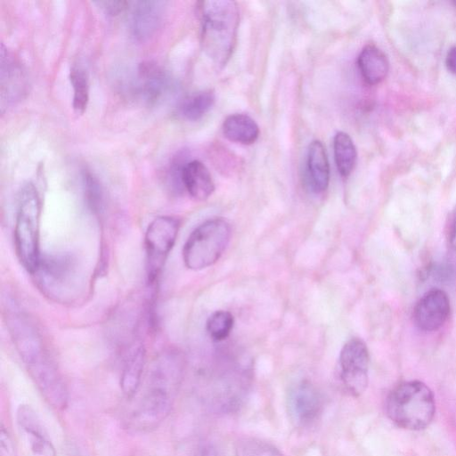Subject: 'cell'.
<instances>
[{
  "mask_svg": "<svg viewBox=\"0 0 456 456\" xmlns=\"http://www.w3.org/2000/svg\"><path fill=\"white\" fill-rule=\"evenodd\" d=\"M202 45L207 54L223 67L236 45L240 21L237 3L231 0H209L200 3Z\"/></svg>",
  "mask_w": 456,
  "mask_h": 456,
  "instance_id": "cell-1",
  "label": "cell"
},
{
  "mask_svg": "<svg viewBox=\"0 0 456 456\" xmlns=\"http://www.w3.org/2000/svg\"><path fill=\"white\" fill-rule=\"evenodd\" d=\"M385 409L389 419L408 430H421L429 426L436 412L433 392L419 380L403 382L388 394Z\"/></svg>",
  "mask_w": 456,
  "mask_h": 456,
  "instance_id": "cell-2",
  "label": "cell"
},
{
  "mask_svg": "<svg viewBox=\"0 0 456 456\" xmlns=\"http://www.w3.org/2000/svg\"><path fill=\"white\" fill-rule=\"evenodd\" d=\"M41 201L36 186L28 182L18 195L14 226V247L22 266L31 274L37 270L40 258L39 227Z\"/></svg>",
  "mask_w": 456,
  "mask_h": 456,
  "instance_id": "cell-3",
  "label": "cell"
},
{
  "mask_svg": "<svg viewBox=\"0 0 456 456\" xmlns=\"http://www.w3.org/2000/svg\"><path fill=\"white\" fill-rule=\"evenodd\" d=\"M180 381L167 370L151 369L146 390L128 420L132 428L141 431L157 428L169 414Z\"/></svg>",
  "mask_w": 456,
  "mask_h": 456,
  "instance_id": "cell-4",
  "label": "cell"
},
{
  "mask_svg": "<svg viewBox=\"0 0 456 456\" xmlns=\"http://www.w3.org/2000/svg\"><path fill=\"white\" fill-rule=\"evenodd\" d=\"M231 239L229 223L215 217L199 224L190 234L183 248L185 266L200 271L213 265L226 249Z\"/></svg>",
  "mask_w": 456,
  "mask_h": 456,
  "instance_id": "cell-5",
  "label": "cell"
},
{
  "mask_svg": "<svg viewBox=\"0 0 456 456\" xmlns=\"http://www.w3.org/2000/svg\"><path fill=\"white\" fill-rule=\"evenodd\" d=\"M32 275L42 293L54 301L69 302L77 295L78 269L76 261L69 256H41Z\"/></svg>",
  "mask_w": 456,
  "mask_h": 456,
  "instance_id": "cell-6",
  "label": "cell"
},
{
  "mask_svg": "<svg viewBox=\"0 0 456 456\" xmlns=\"http://www.w3.org/2000/svg\"><path fill=\"white\" fill-rule=\"evenodd\" d=\"M179 228V220L170 216H158L147 227L144 237L146 273L148 282L151 286L159 279L165 262L175 245Z\"/></svg>",
  "mask_w": 456,
  "mask_h": 456,
  "instance_id": "cell-7",
  "label": "cell"
},
{
  "mask_svg": "<svg viewBox=\"0 0 456 456\" xmlns=\"http://www.w3.org/2000/svg\"><path fill=\"white\" fill-rule=\"evenodd\" d=\"M369 364V351L361 338H351L343 346L338 358L339 377L352 396L358 397L366 390Z\"/></svg>",
  "mask_w": 456,
  "mask_h": 456,
  "instance_id": "cell-8",
  "label": "cell"
},
{
  "mask_svg": "<svg viewBox=\"0 0 456 456\" xmlns=\"http://www.w3.org/2000/svg\"><path fill=\"white\" fill-rule=\"evenodd\" d=\"M6 319L17 351L28 369L47 361L42 338L34 323L16 309L8 311Z\"/></svg>",
  "mask_w": 456,
  "mask_h": 456,
  "instance_id": "cell-9",
  "label": "cell"
},
{
  "mask_svg": "<svg viewBox=\"0 0 456 456\" xmlns=\"http://www.w3.org/2000/svg\"><path fill=\"white\" fill-rule=\"evenodd\" d=\"M287 408L289 419L296 426L307 427L322 414L323 398L314 384L300 380L289 388Z\"/></svg>",
  "mask_w": 456,
  "mask_h": 456,
  "instance_id": "cell-10",
  "label": "cell"
},
{
  "mask_svg": "<svg viewBox=\"0 0 456 456\" xmlns=\"http://www.w3.org/2000/svg\"><path fill=\"white\" fill-rule=\"evenodd\" d=\"M450 314V300L442 289H431L417 302L412 318L421 330L433 331L441 328Z\"/></svg>",
  "mask_w": 456,
  "mask_h": 456,
  "instance_id": "cell-11",
  "label": "cell"
},
{
  "mask_svg": "<svg viewBox=\"0 0 456 456\" xmlns=\"http://www.w3.org/2000/svg\"><path fill=\"white\" fill-rule=\"evenodd\" d=\"M0 63L1 108L4 111L5 107L22 98L28 84L22 67L4 44L1 45Z\"/></svg>",
  "mask_w": 456,
  "mask_h": 456,
  "instance_id": "cell-12",
  "label": "cell"
},
{
  "mask_svg": "<svg viewBox=\"0 0 456 456\" xmlns=\"http://www.w3.org/2000/svg\"><path fill=\"white\" fill-rule=\"evenodd\" d=\"M136 91L149 104L160 102L171 88V79L167 72L156 62H142L138 69Z\"/></svg>",
  "mask_w": 456,
  "mask_h": 456,
  "instance_id": "cell-13",
  "label": "cell"
},
{
  "mask_svg": "<svg viewBox=\"0 0 456 456\" xmlns=\"http://www.w3.org/2000/svg\"><path fill=\"white\" fill-rule=\"evenodd\" d=\"M164 3L160 1L135 2L130 17V30L138 41H145L152 37L159 28Z\"/></svg>",
  "mask_w": 456,
  "mask_h": 456,
  "instance_id": "cell-14",
  "label": "cell"
},
{
  "mask_svg": "<svg viewBox=\"0 0 456 456\" xmlns=\"http://www.w3.org/2000/svg\"><path fill=\"white\" fill-rule=\"evenodd\" d=\"M29 371L45 400L55 409H64L69 401L68 391L53 364L47 361Z\"/></svg>",
  "mask_w": 456,
  "mask_h": 456,
  "instance_id": "cell-15",
  "label": "cell"
},
{
  "mask_svg": "<svg viewBox=\"0 0 456 456\" xmlns=\"http://www.w3.org/2000/svg\"><path fill=\"white\" fill-rule=\"evenodd\" d=\"M16 419L28 437L30 450L36 456H55L54 449L40 419L30 405L20 404L16 411Z\"/></svg>",
  "mask_w": 456,
  "mask_h": 456,
  "instance_id": "cell-16",
  "label": "cell"
},
{
  "mask_svg": "<svg viewBox=\"0 0 456 456\" xmlns=\"http://www.w3.org/2000/svg\"><path fill=\"white\" fill-rule=\"evenodd\" d=\"M183 188L195 200H207L215 190L208 167L200 160L187 161L182 171Z\"/></svg>",
  "mask_w": 456,
  "mask_h": 456,
  "instance_id": "cell-17",
  "label": "cell"
},
{
  "mask_svg": "<svg viewBox=\"0 0 456 456\" xmlns=\"http://www.w3.org/2000/svg\"><path fill=\"white\" fill-rule=\"evenodd\" d=\"M144 364V347L141 343H135L126 354L120 376V387L126 397H132L138 390Z\"/></svg>",
  "mask_w": 456,
  "mask_h": 456,
  "instance_id": "cell-18",
  "label": "cell"
},
{
  "mask_svg": "<svg viewBox=\"0 0 456 456\" xmlns=\"http://www.w3.org/2000/svg\"><path fill=\"white\" fill-rule=\"evenodd\" d=\"M307 172L312 189L323 192L330 183V165L327 152L321 141L311 142L307 151Z\"/></svg>",
  "mask_w": 456,
  "mask_h": 456,
  "instance_id": "cell-19",
  "label": "cell"
},
{
  "mask_svg": "<svg viewBox=\"0 0 456 456\" xmlns=\"http://www.w3.org/2000/svg\"><path fill=\"white\" fill-rule=\"evenodd\" d=\"M357 64L362 78L370 85L383 81L389 69L386 54L374 45H367L362 49Z\"/></svg>",
  "mask_w": 456,
  "mask_h": 456,
  "instance_id": "cell-20",
  "label": "cell"
},
{
  "mask_svg": "<svg viewBox=\"0 0 456 456\" xmlns=\"http://www.w3.org/2000/svg\"><path fill=\"white\" fill-rule=\"evenodd\" d=\"M223 134L229 141L245 145L254 143L259 136V127L247 114L234 113L225 118Z\"/></svg>",
  "mask_w": 456,
  "mask_h": 456,
  "instance_id": "cell-21",
  "label": "cell"
},
{
  "mask_svg": "<svg viewBox=\"0 0 456 456\" xmlns=\"http://www.w3.org/2000/svg\"><path fill=\"white\" fill-rule=\"evenodd\" d=\"M334 159L339 174L347 177L354 168L357 151L348 134L339 131L333 139Z\"/></svg>",
  "mask_w": 456,
  "mask_h": 456,
  "instance_id": "cell-22",
  "label": "cell"
},
{
  "mask_svg": "<svg viewBox=\"0 0 456 456\" xmlns=\"http://www.w3.org/2000/svg\"><path fill=\"white\" fill-rule=\"evenodd\" d=\"M216 95L213 90L207 89L187 96L181 103V116L189 120L196 121L204 117L213 107Z\"/></svg>",
  "mask_w": 456,
  "mask_h": 456,
  "instance_id": "cell-23",
  "label": "cell"
},
{
  "mask_svg": "<svg viewBox=\"0 0 456 456\" xmlns=\"http://www.w3.org/2000/svg\"><path fill=\"white\" fill-rule=\"evenodd\" d=\"M69 79L73 88V109L77 114H83L89 102L87 73L84 69L75 66L70 69Z\"/></svg>",
  "mask_w": 456,
  "mask_h": 456,
  "instance_id": "cell-24",
  "label": "cell"
},
{
  "mask_svg": "<svg viewBox=\"0 0 456 456\" xmlns=\"http://www.w3.org/2000/svg\"><path fill=\"white\" fill-rule=\"evenodd\" d=\"M234 452L235 456H284L271 443L256 437H244L238 440Z\"/></svg>",
  "mask_w": 456,
  "mask_h": 456,
  "instance_id": "cell-25",
  "label": "cell"
},
{
  "mask_svg": "<svg viewBox=\"0 0 456 456\" xmlns=\"http://www.w3.org/2000/svg\"><path fill=\"white\" fill-rule=\"evenodd\" d=\"M234 324L232 314L224 310L212 314L207 321L206 328L209 337L215 341L225 339Z\"/></svg>",
  "mask_w": 456,
  "mask_h": 456,
  "instance_id": "cell-26",
  "label": "cell"
},
{
  "mask_svg": "<svg viewBox=\"0 0 456 456\" xmlns=\"http://www.w3.org/2000/svg\"><path fill=\"white\" fill-rule=\"evenodd\" d=\"M83 188L88 206L95 212L103 207V191L98 178L88 170L82 174Z\"/></svg>",
  "mask_w": 456,
  "mask_h": 456,
  "instance_id": "cell-27",
  "label": "cell"
},
{
  "mask_svg": "<svg viewBox=\"0 0 456 456\" xmlns=\"http://www.w3.org/2000/svg\"><path fill=\"white\" fill-rule=\"evenodd\" d=\"M104 12L110 15H118L129 6L130 3L126 1H102L98 2Z\"/></svg>",
  "mask_w": 456,
  "mask_h": 456,
  "instance_id": "cell-28",
  "label": "cell"
},
{
  "mask_svg": "<svg viewBox=\"0 0 456 456\" xmlns=\"http://www.w3.org/2000/svg\"><path fill=\"white\" fill-rule=\"evenodd\" d=\"M1 456H14V450L10 436L4 428L0 432Z\"/></svg>",
  "mask_w": 456,
  "mask_h": 456,
  "instance_id": "cell-29",
  "label": "cell"
},
{
  "mask_svg": "<svg viewBox=\"0 0 456 456\" xmlns=\"http://www.w3.org/2000/svg\"><path fill=\"white\" fill-rule=\"evenodd\" d=\"M448 241L450 247L456 250V207L452 211L448 231Z\"/></svg>",
  "mask_w": 456,
  "mask_h": 456,
  "instance_id": "cell-30",
  "label": "cell"
},
{
  "mask_svg": "<svg viewBox=\"0 0 456 456\" xmlns=\"http://www.w3.org/2000/svg\"><path fill=\"white\" fill-rule=\"evenodd\" d=\"M192 456H219L218 452L210 444L200 445Z\"/></svg>",
  "mask_w": 456,
  "mask_h": 456,
  "instance_id": "cell-31",
  "label": "cell"
},
{
  "mask_svg": "<svg viewBox=\"0 0 456 456\" xmlns=\"http://www.w3.org/2000/svg\"><path fill=\"white\" fill-rule=\"evenodd\" d=\"M447 69L453 74H456V46L452 47L445 60Z\"/></svg>",
  "mask_w": 456,
  "mask_h": 456,
  "instance_id": "cell-32",
  "label": "cell"
}]
</instances>
